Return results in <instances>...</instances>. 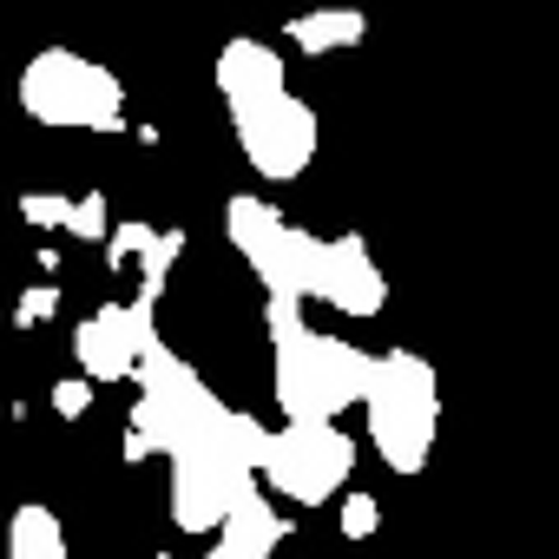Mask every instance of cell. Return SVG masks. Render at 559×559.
Masks as SVG:
<instances>
[{
  "instance_id": "obj_1",
  "label": "cell",
  "mask_w": 559,
  "mask_h": 559,
  "mask_svg": "<svg viewBox=\"0 0 559 559\" xmlns=\"http://www.w3.org/2000/svg\"><path fill=\"white\" fill-rule=\"evenodd\" d=\"M263 330H270V395L284 421H336L343 408L369 402L382 356L310 330L297 297H263Z\"/></svg>"
},
{
  "instance_id": "obj_2",
  "label": "cell",
  "mask_w": 559,
  "mask_h": 559,
  "mask_svg": "<svg viewBox=\"0 0 559 559\" xmlns=\"http://www.w3.org/2000/svg\"><path fill=\"white\" fill-rule=\"evenodd\" d=\"M270 441L276 428H263L250 408H230L224 428H211L204 441L178 448L165 467H171V520L185 533H217L263 480V461H270Z\"/></svg>"
},
{
  "instance_id": "obj_3",
  "label": "cell",
  "mask_w": 559,
  "mask_h": 559,
  "mask_svg": "<svg viewBox=\"0 0 559 559\" xmlns=\"http://www.w3.org/2000/svg\"><path fill=\"white\" fill-rule=\"evenodd\" d=\"M224 402L211 395V382L171 349L158 343L145 376H139V402H132V421H126V461H152V454H178L191 441H204L211 428H224Z\"/></svg>"
},
{
  "instance_id": "obj_4",
  "label": "cell",
  "mask_w": 559,
  "mask_h": 559,
  "mask_svg": "<svg viewBox=\"0 0 559 559\" xmlns=\"http://www.w3.org/2000/svg\"><path fill=\"white\" fill-rule=\"evenodd\" d=\"M369 415V448L382 454L389 474H421L441 435V376L415 349H389L376 362V389L362 402Z\"/></svg>"
},
{
  "instance_id": "obj_5",
  "label": "cell",
  "mask_w": 559,
  "mask_h": 559,
  "mask_svg": "<svg viewBox=\"0 0 559 559\" xmlns=\"http://www.w3.org/2000/svg\"><path fill=\"white\" fill-rule=\"evenodd\" d=\"M224 237L237 243V257L250 263V276L263 284V297H297V304H323V263L330 243L310 237L304 224H290L270 198H230L224 204Z\"/></svg>"
},
{
  "instance_id": "obj_6",
  "label": "cell",
  "mask_w": 559,
  "mask_h": 559,
  "mask_svg": "<svg viewBox=\"0 0 559 559\" xmlns=\"http://www.w3.org/2000/svg\"><path fill=\"white\" fill-rule=\"evenodd\" d=\"M21 112L60 132H119L126 126V86L112 67L73 53V47H47L21 67Z\"/></svg>"
},
{
  "instance_id": "obj_7",
  "label": "cell",
  "mask_w": 559,
  "mask_h": 559,
  "mask_svg": "<svg viewBox=\"0 0 559 559\" xmlns=\"http://www.w3.org/2000/svg\"><path fill=\"white\" fill-rule=\"evenodd\" d=\"M349 474H356V441L336 421H284L270 441V461H263V487L297 507L336 500L349 487Z\"/></svg>"
},
{
  "instance_id": "obj_8",
  "label": "cell",
  "mask_w": 559,
  "mask_h": 559,
  "mask_svg": "<svg viewBox=\"0 0 559 559\" xmlns=\"http://www.w3.org/2000/svg\"><path fill=\"white\" fill-rule=\"evenodd\" d=\"M237 126V145L250 158L257 178L270 185H290L310 171L317 145H323V126H317V106H304L297 93H276V99H257V106H237L230 112Z\"/></svg>"
},
{
  "instance_id": "obj_9",
  "label": "cell",
  "mask_w": 559,
  "mask_h": 559,
  "mask_svg": "<svg viewBox=\"0 0 559 559\" xmlns=\"http://www.w3.org/2000/svg\"><path fill=\"white\" fill-rule=\"evenodd\" d=\"M158 317L152 304H99L80 330H73V356H80V376L86 382H139L152 349H158Z\"/></svg>"
},
{
  "instance_id": "obj_10",
  "label": "cell",
  "mask_w": 559,
  "mask_h": 559,
  "mask_svg": "<svg viewBox=\"0 0 559 559\" xmlns=\"http://www.w3.org/2000/svg\"><path fill=\"white\" fill-rule=\"evenodd\" d=\"M323 304H330V310H343V317H382V304H389V276H382V263L369 257V243H362L356 230L330 237Z\"/></svg>"
},
{
  "instance_id": "obj_11",
  "label": "cell",
  "mask_w": 559,
  "mask_h": 559,
  "mask_svg": "<svg viewBox=\"0 0 559 559\" xmlns=\"http://www.w3.org/2000/svg\"><path fill=\"white\" fill-rule=\"evenodd\" d=\"M211 80H217V93H224V106L237 112V106H257V99H276V93H290L284 80V53L276 47H263V40H230L224 53H217V67H211Z\"/></svg>"
},
{
  "instance_id": "obj_12",
  "label": "cell",
  "mask_w": 559,
  "mask_h": 559,
  "mask_svg": "<svg viewBox=\"0 0 559 559\" xmlns=\"http://www.w3.org/2000/svg\"><path fill=\"white\" fill-rule=\"evenodd\" d=\"M284 533H290V520L270 507V493L257 487L217 533H211V552L204 559H270L276 546H284Z\"/></svg>"
},
{
  "instance_id": "obj_13",
  "label": "cell",
  "mask_w": 559,
  "mask_h": 559,
  "mask_svg": "<svg viewBox=\"0 0 559 559\" xmlns=\"http://www.w3.org/2000/svg\"><path fill=\"white\" fill-rule=\"evenodd\" d=\"M284 34H290V47H297V53L323 60V53L362 47V40H369V14H362V8H310V14H297Z\"/></svg>"
},
{
  "instance_id": "obj_14",
  "label": "cell",
  "mask_w": 559,
  "mask_h": 559,
  "mask_svg": "<svg viewBox=\"0 0 559 559\" xmlns=\"http://www.w3.org/2000/svg\"><path fill=\"white\" fill-rule=\"evenodd\" d=\"M8 559H67V526L53 507L40 500H21L14 520H8Z\"/></svg>"
},
{
  "instance_id": "obj_15",
  "label": "cell",
  "mask_w": 559,
  "mask_h": 559,
  "mask_svg": "<svg viewBox=\"0 0 559 559\" xmlns=\"http://www.w3.org/2000/svg\"><path fill=\"white\" fill-rule=\"evenodd\" d=\"M185 257V230H158L152 237V250L139 257V304H152L158 310V297H165V276H171V263Z\"/></svg>"
},
{
  "instance_id": "obj_16",
  "label": "cell",
  "mask_w": 559,
  "mask_h": 559,
  "mask_svg": "<svg viewBox=\"0 0 559 559\" xmlns=\"http://www.w3.org/2000/svg\"><path fill=\"white\" fill-rule=\"evenodd\" d=\"M112 211H106V191H80L73 198V217H67V237H80V243H112Z\"/></svg>"
},
{
  "instance_id": "obj_17",
  "label": "cell",
  "mask_w": 559,
  "mask_h": 559,
  "mask_svg": "<svg viewBox=\"0 0 559 559\" xmlns=\"http://www.w3.org/2000/svg\"><path fill=\"white\" fill-rule=\"evenodd\" d=\"M21 217H27L34 230H67L73 198H67V191H27V198H21Z\"/></svg>"
},
{
  "instance_id": "obj_18",
  "label": "cell",
  "mask_w": 559,
  "mask_h": 559,
  "mask_svg": "<svg viewBox=\"0 0 559 559\" xmlns=\"http://www.w3.org/2000/svg\"><path fill=\"white\" fill-rule=\"evenodd\" d=\"M376 526H382L376 493H343V533L349 539H376Z\"/></svg>"
},
{
  "instance_id": "obj_19",
  "label": "cell",
  "mask_w": 559,
  "mask_h": 559,
  "mask_svg": "<svg viewBox=\"0 0 559 559\" xmlns=\"http://www.w3.org/2000/svg\"><path fill=\"white\" fill-rule=\"evenodd\" d=\"M152 237H158L152 224H119V230H112V243H106V257H112V270H119V263H139V257L152 250Z\"/></svg>"
},
{
  "instance_id": "obj_20",
  "label": "cell",
  "mask_w": 559,
  "mask_h": 559,
  "mask_svg": "<svg viewBox=\"0 0 559 559\" xmlns=\"http://www.w3.org/2000/svg\"><path fill=\"white\" fill-rule=\"evenodd\" d=\"M53 310H60V290H53V284H34V290L21 297L14 323H21V330H34V323H53Z\"/></svg>"
},
{
  "instance_id": "obj_21",
  "label": "cell",
  "mask_w": 559,
  "mask_h": 559,
  "mask_svg": "<svg viewBox=\"0 0 559 559\" xmlns=\"http://www.w3.org/2000/svg\"><path fill=\"white\" fill-rule=\"evenodd\" d=\"M86 408H93V382H86V376H67V382H53V415L80 421Z\"/></svg>"
}]
</instances>
